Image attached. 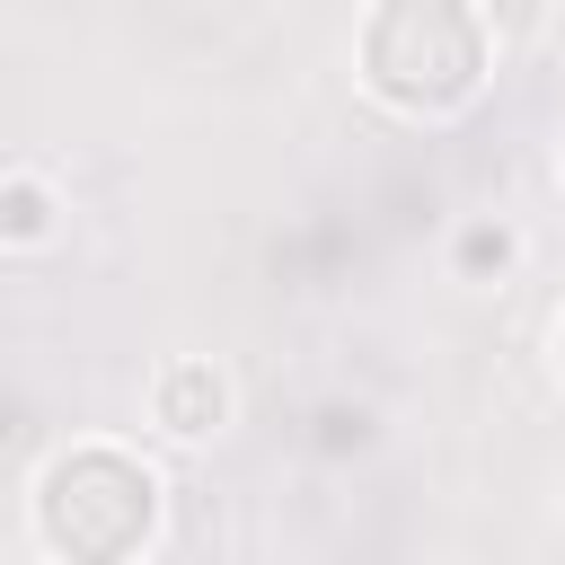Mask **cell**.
Masks as SVG:
<instances>
[{"instance_id":"obj_1","label":"cell","mask_w":565,"mask_h":565,"mask_svg":"<svg viewBox=\"0 0 565 565\" xmlns=\"http://www.w3.org/2000/svg\"><path fill=\"white\" fill-rule=\"evenodd\" d=\"M150 530H159V477L115 441L62 450L35 477V539L62 565H132Z\"/></svg>"},{"instance_id":"obj_2","label":"cell","mask_w":565,"mask_h":565,"mask_svg":"<svg viewBox=\"0 0 565 565\" xmlns=\"http://www.w3.org/2000/svg\"><path fill=\"white\" fill-rule=\"evenodd\" d=\"M362 79L406 115H441V106L477 97L486 26L450 0H388V9L362 18Z\"/></svg>"},{"instance_id":"obj_3","label":"cell","mask_w":565,"mask_h":565,"mask_svg":"<svg viewBox=\"0 0 565 565\" xmlns=\"http://www.w3.org/2000/svg\"><path fill=\"white\" fill-rule=\"evenodd\" d=\"M221 406H230V388H221V371H212V362H177V371L159 380V424H168V433H185V441H194V433H212V424H221Z\"/></svg>"},{"instance_id":"obj_4","label":"cell","mask_w":565,"mask_h":565,"mask_svg":"<svg viewBox=\"0 0 565 565\" xmlns=\"http://www.w3.org/2000/svg\"><path fill=\"white\" fill-rule=\"evenodd\" d=\"M9 238H44V185L9 177Z\"/></svg>"},{"instance_id":"obj_5","label":"cell","mask_w":565,"mask_h":565,"mask_svg":"<svg viewBox=\"0 0 565 565\" xmlns=\"http://www.w3.org/2000/svg\"><path fill=\"white\" fill-rule=\"evenodd\" d=\"M503 256H512L503 230H468V265H503Z\"/></svg>"},{"instance_id":"obj_6","label":"cell","mask_w":565,"mask_h":565,"mask_svg":"<svg viewBox=\"0 0 565 565\" xmlns=\"http://www.w3.org/2000/svg\"><path fill=\"white\" fill-rule=\"evenodd\" d=\"M556 371H565V327H556Z\"/></svg>"}]
</instances>
